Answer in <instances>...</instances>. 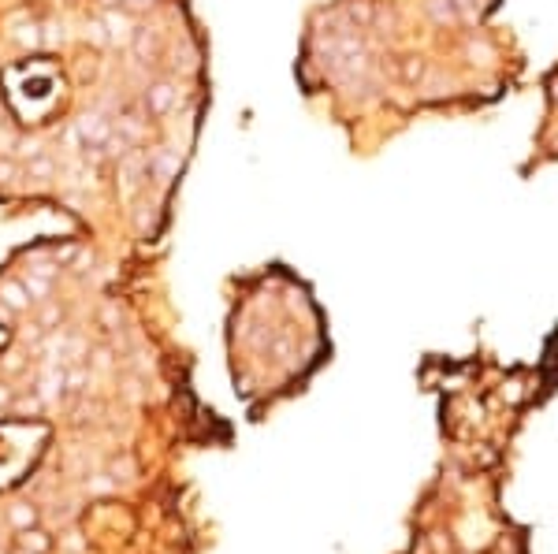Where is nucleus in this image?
Masks as SVG:
<instances>
[{"instance_id":"nucleus-1","label":"nucleus","mask_w":558,"mask_h":554,"mask_svg":"<svg viewBox=\"0 0 558 554\" xmlns=\"http://www.w3.org/2000/svg\"><path fill=\"white\" fill-rule=\"evenodd\" d=\"M105 30H108V41L112 45H130L135 41V23H130V15H123V11H108L105 15Z\"/></svg>"},{"instance_id":"nucleus-2","label":"nucleus","mask_w":558,"mask_h":554,"mask_svg":"<svg viewBox=\"0 0 558 554\" xmlns=\"http://www.w3.org/2000/svg\"><path fill=\"white\" fill-rule=\"evenodd\" d=\"M78 134L86 138V145H97V149H105V142L112 138V127H108L101 116H93V112H90V116H82V119H78Z\"/></svg>"},{"instance_id":"nucleus-3","label":"nucleus","mask_w":558,"mask_h":554,"mask_svg":"<svg viewBox=\"0 0 558 554\" xmlns=\"http://www.w3.org/2000/svg\"><path fill=\"white\" fill-rule=\"evenodd\" d=\"M175 168H179V160H175L168 149H153L149 156H145V175L153 171V175L160 179V183H168V179L175 175Z\"/></svg>"},{"instance_id":"nucleus-4","label":"nucleus","mask_w":558,"mask_h":554,"mask_svg":"<svg viewBox=\"0 0 558 554\" xmlns=\"http://www.w3.org/2000/svg\"><path fill=\"white\" fill-rule=\"evenodd\" d=\"M172 105H175V90L168 82H157L149 93H145V108H149L153 116H168Z\"/></svg>"},{"instance_id":"nucleus-5","label":"nucleus","mask_w":558,"mask_h":554,"mask_svg":"<svg viewBox=\"0 0 558 554\" xmlns=\"http://www.w3.org/2000/svg\"><path fill=\"white\" fill-rule=\"evenodd\" d=\"M0 305H8L11 313H23V309L30 305V294H26V287L23 283H0Z\"/></svg>"},{"instance_id":"nucleus-6","label":"nucleus","mask_w":558,"mask_h":554,"mask_svg":"<svg viewBox=\"0 0 558 554\" xmlns=\"http://www.w3.org/2000/svg\"><path fill=\"white\" fill-rule=\"evenodd\" d=\"M26 294H30V302H48V294H53V283L45 279V275H26Z\"/></svg>"},{"instance_id":"nucleus-7","label":"nucleus","mask_w":558,"mask_h":554,"mask_svg":"<svg viewBox=\"0 0 558 554\" xmlns=\"http://www.w3.org/2000/svg\"><path fill=\"white\" fill-rule=\"evenodd\" d=\"M63 383H68V376H63V372H56V368H48V372H45V380H41V398H45V402H53L60 390H63Z\"/></svg>"},{"instance_id":"nucleus-8","label":"nucleus","mask_w":558,"mask_h":554,"mask_svg":"<svg viewBox=\"0 0 558 554\" xmlns=\"http://www.w3.org/2000/svg\"><path fill=\"white\" fill-rule=\"evenodd\" d=\"M26 175H30V179H53V175H56V164H53L48 156H41V153H38V156H30Z\"/></svg>"},{"instance_id":"nucleus-9","label":"nucleus","mask_w":558,"mask_h":554,"mask_svg":"<svg viewBox=\"0 0 558 554\" xmlns=\"http://www.w3.org/2000/svg\"><path fill=\"white\" fill-rule=\"evenodd\" d=\"M23 550H34V554H45L48 547H53V540H48L45 532H30V528H23Z\"/></svg>"},{"instance_id":"nucleus-10","label":"nucleus","mask_w":558,"mask_h":554,"mask_svg":"<svg viewBox=\"0 0 558 554\" xmlns=\"http://www.w3.org/2000/svg\"><path fill=\"white\" fill-rule=\"evenodd\" d=\"M8 521H11L15 528H30L38 521V513H34V506H11L8 510Z\"/></svg>"},{"instance_id":"nucleus-11","label":"nucleus","mask_w":558,"mask_h":554,"mask_svg":"<svg viewBox=\"0 0 558 554\" xmlns=\"http://www.w3.org/2000/svg\"><path fill=\"white\" fill-rule=\"evenodd\" d=\"M86 41H93V45H105L108 41V30H105L101 19H90L86 23Z\"/></svg>"},{"instance_id":"nucleus-12","label":"nucleus","mask_w":558,"mask_h":554,"mask_svg":"<svg viewBox=\"0 0 558 554\" xmlns=\"http://www.w3.org/2000/svg\"><path fill=\"white\" fill-rule=\"evenodd\" d=\"M112 472H116V480H120V472H123V480H130L135 465H130V458H116V462H112Z\"/></svg>"},{"instance_id":"nucleus-13","label":"nucleus","mask_w":558,"mask_h":554,"mask_svg":"<svg viewBox=\"0 0 558 554\" xmlns=\"http://www.w3.org/2000/svg\"><path fill=\"white\" fill-rule=\"evenodd\" d=\"M15 175H19V168H15L11 160H0V183H11Z\"/></svg>"},{"instance_id":"nucleus-14","label":"nucleus","mask_w":558,"mask_h":554,"mask_svg":"<svg viewBox=\"0 0 558 554\" xmlns=\"http://www.w3.org/2000/svg\"><path fill=\"white\" fill-rule=\"evenodd\" d=\"M120 127L127 130V138H130V142H138V138H142V127H138L135 119H120Z\"/></svg>"},{"instance_id":"nucleus-15","label":"nucleus","mask_w":558,"mask_h":554,"mask_svg":"<svg viewBox=\"0 0 558 554\" xmlns=\"http://www.w3.org/2000/svg\"><path fill=\"white\" fill-rule=\"evenodd\" d=\"M56 320H60V309L56 305H45L41 309V328H45V324H56Z\"/></svg>"},{"instance_id":"nucleus-16","label":"nucleus","mask_w":558,"mask_h":554,"mask_svg":"<svg viewBox=\"0 0 558 554\" xmlns=\"http://www.w3.org/2000/svg\"><path fill=\"white\" fill-rule=\"evenodd\" d=\"M0 402H8V390L4 387H0Z\"/></svg>"}]
</instances>
